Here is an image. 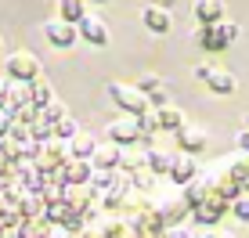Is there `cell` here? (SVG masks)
<instances>
[{
  "instance_id": "obj_1",
  "label": "cell",
  "mask_w": 249,
  "mask_h": 238,
  "mask_svg": "<svg viewBox=\"0 0 249 238\" xmlns=\"http://www.w3.org/2000/svg\"><path fill=\"white\" fill-rule=\"evenodd\" d=\"M108 98H112L123 112H130V116L148 112V98H144L137 87H126V83H108Z\"/></svg>"
},
{
  "instance_id": "obj_2",
  "label": "cell",
  "mask_w": 249,
  "mask_h": 238,
  "mask_svg": "<svg viewBox=\"0 0 249 238\" xmlns=\"http://www.w3.org/2000/svg\"><path fill=\"white\" fill-rule=\"evenodd\" d=\"M76 36H83L87 44L94 47H105L108 44V25L98 18V15H83L80 22H76Z\"/></svg>"
},
{
  "instance_id": "obj_3",
  "label": "cell",
  "mask_w": 249,
  "mask_h": 238,
  "mask_svg": "<svg viewBox=\"0 0 249 238\" xmlns=\"http://www.w3.org/2000/svg\"><path fill=\"white\" fill-rule=\"evenodd\" d=\"M195 76H199L202 83H210L213 94H235V87H238L231 72H224V69H210V65H199V69H195Z\"/></svg>"
},
{
  "instance_id": "obj_4",
  "label": "cell",
  "mask_w": 249,
  "mask_h": 238,
  "mask_svg": "<svg viewBox=\"0 0 249 238\" xmlns=\"http://www.w3.org/2000/svg\"><path fill=\"white\" fill-rule=\"evenodd\" d=\"M108 141L116 148H130V144L141 141V130H137V119H116L108 123Z\"/></svg>"
},
{
  "instance_id": "obj_5",
  "label": "cell",
  "mask_w": 249,
  "mask_h": 238,
  "mask_svg": "<svg viewBox=\"0 0 249 238\" xmlns=\"http://www.w3.org/2000/svg\"><path fill=\"white\" fill-rule=\"evenodd\" d=\"M177 144L184 148V155H199V152L210 148V134L199 130V126H188L184 123L181 130H177Z\"/></svg>"
},
{
  "instance_id": "obj_6",
  "label": "cell",
  "mask_w": 249,
  "mask_h": 238,
  "mask_svg": "<svg viewBox=\"0 0 249 238\" xmlns=\"http://www.w3.org/2000/svg\"><path fill=\"white\" fill-rule=\"evenodd\" d=\"M7 76H15V80H36L40 76V62L33 54H11L7 58Z\"/></svg>"
},
{
  "instance_id": "obj_7",
  "label": "cell",
  "mask_w": 249,
  "mask_h": 238,
  "mask_svg": "<svg viewBox=\"0 0 249 238\" xmlns=\"http://www.w3.org/2000/svg\"><path fill=\"white\" fill-rule=\"evenodd\" d=\"M44 33H47V40H51V47H72L76 44V25H69L62 18H51L44 25Z\"/></svg>"
},
{
  "instance_id": "obj_8",
  "label": "cell",
  "mask_w": 249,
  "mask_h": 238,
  "mask_svg": "<svg viewBox=\"0 0 249 238\" xmlns=\"http://www.w3.org/2000/svg\"><path fill=\"white\" fill-rule=\"evenodd\" d=\"M195 155H174V163H170V170H166V177L174 184H192V177H195Z\"/></svg>"
},
{
  "instance_id": "obj_9",
  "label": "cell",
  "mask_w": 249,
  "mask_h": 238,
  "mask_svg": "<svg viewBox=\"0 0 249 238\" xmlns=\"http://www.w3.org/2000/svg\"><path fill=\"white\" fill-rule=\"evenodd\" d=\"M195 18L202 25H217L224 18V0H195Z\"/></svg>"
},
{
  "instance_id": "obj_10",
  "label": "cell",
  "mask_w": 249,
  "mask_h": 238,
  "mask_svg": "<svg viewBox=\"0 0 249 238\" xmlns=\"http://www.w3.org/2000/svg\"><path fill=\"white\" fill-rule=\"evenodd\" d=\"M141 22H144V29H148V33H159V36H162V33H170V11H162V7H144V11H141Z\"/></svg>"
},
{
  "instance_id": "obj_11",
  "label": "cell",
  "mask_w": 249,
  "mask_h": 238,
  "mask_svg": "<svg viewBox=\"0 0 249 238\" xmlns=\"http://www.w3.org/2000/svg\"><path fill=\"white\" fill-rule=\"evenodd\" d=\"M156 119H159V130H174L177 134L184 126V112H181V108H174V105H162L156 112Z\"/></svg>"
},
{
  "instance_id": "obj_12",
  "label": "cell",
  "mask_w": 249,
  "mask_h": 238,
  "mask_svg": "<svg viewBox=\"0 0 249 238\" xmlns=\"http://www.w3.org/2000/svg\"><path fill=\"white\" fill-rule=\"evenodd\" d=\"M90 163L98 166V170H116L119 166V148H116V144H105V148L98 144L94 155H90Z\"/></svg>"
},
{
  "instance_id": "obj_13",
  "label": "cell",
  "mask_w": 249,
  "mask_h": 238,
  "mask_svg": "<svg viewBox=\"0 0 249 238\" xmlns=\"http://www.w3.org/2000/svg\"><path fill=\"white\" fill-rule=\"evenodd\" d=\"M144 163H148V170L156 177H162L170 170V163H174V155H170V152H159V148H148L144 152Z\"/></svg>"
},
{
  "instance_id": "obj_14",
  "label": "cell",
  "mask_w": 249,
  "mask_h": 238,
  "mask_svg": "<svg viewBox=\"0 0 249 238\" xmlns=\"http://www.w3.org/2000/svg\"><path fill=\"white\" fill-rule=\"evenodd\" d=\"M94 148H98L94 134H72V159H87V163H90Z\"/></svg>"
},
{
  "instance_id": "obj_15",
  "label": "cell",
  "mask_w": 249,
  "mask_h": 238,
  "mask_svg": "<svg viewBox=\"0 0 249 238\" xmlns=\"http://www.w3.org/2000/svg\"><path fill=\"white\" fill-rule=\"evenodd\" d=\"M137 90H141L144 98H152V101H159V105H166V90H162V80H159V76H144V80L137 83Z\"/></svg>"
},
{
  "instance_id": "obj_16",
  "label": "cell",
  "mask_w": 249,
  "mask_h": 238,
  "mask_svg": "<svg viewBox=\"0 0 249 238\" xmlns=\"http://www.w3.org/2000/svg\"><path fill=\"white\" fill-rule=\"evenodd\" d=\"M119 166H123L126 173H137V170L144 166V152L134 148V144H130V148H119Z\"/></svg>"
},
{
  "instance_id": "obj_17",
  "label": "cell",
  "mask_w": 249,
  "mask_h": 238,
  "mask_svg": "<svg viewBox=\"0 0 249 238\" xmlns=\"http://www.w3.org/2000/svg\"><path fill=\"white\" fill-rule=\"evenodd\" d=\"M202 47H210V51H224V47H231L228 44V36H224V25H210V29L202 33Z\"/></svg>"
},
{
  "instance_id": "obj_18",
  "label": "cell",
  "mask_w": 249,
  "mask_h": 238,
  "mask_svg": "<svg viewBox=\"0 0 249 238\" xmlns=\"http://www.w3.org/2000/svg\"><path fill=\"white\" fill-rule=\"evenodd\" d=\"M47 220L44 217H33V220H22V224H18V238H44L47 235Z\"/></svg>"
},
{
  "instance_id": "obj_19",
  "label": "cell",
  "mask_w": 249,
  "mask_h": 238,
  "mask_svg": "<svg viewBox=\"0 0 249 238\" xmlns=\"http://www.w3.org/2000/svg\"><path fill=\"white\" fill-rule=\"evenodd\" d=\"M83 15H87V11H83L80 0H62V4H58V18L69 22V25H76V22L83 18Z\"/></svg>"
},
{
  "instance_id": "obj_20",
  "label": "cell",
  "mask_w": 249,
  "mask_h": 238,
  "mask_svg": "<svg viewBox=\"0 0 249 238\" xmlns=\"http://www.w3.org/2000/svg\"><path fill=\"white\" fill-rule=\"evenodd\" d=\"M206 195H210V191H206L202 184H188V191H184V206H188V209H192V206H202Z\"/></svg>"
},
{
  "instance_id": "obj_21",
  "label": "cell",
  "mask_w": 249,
  "mask_h": 238,
  "mask_svg": "<svg viewBox=\"0 0 249 238\" xmlns=\"http://www.w3.org/2000/svg\"><path fill=\"white\" fill-rule=\"evenodd\" d=\"M47 101H51V87H47V83H40V87H33V90H29V105L36 108V112L47 105Z\"/></svg>"
},
{
  "instance_id": "obj_22",
  "label": "cell",
  "mask_w": 249,
  "mask_h": 238,
  "mask_svg": "<svg viewBox=\"0 0 249 238\" xmlns=\"http://www.w3.org/2000/svg\"><path fill=\"white\" fill-rule=\"evenodd\" d=\"M231 213L238 220H249V195H235V199H231Z\"/></svg>"
},
{
  "instance_id": "obj_23",
  "label": "cell",
  "mask_w": 249,
  "mask_h": 238,
  "mask_svg": "<svg viewBox=\"0 0 249 238\" xmlns=\"http://www.w3.org/2000/svg\"><path fill=\"white\" fill-rule=\"evenodd\" d=\"M51 126H54V134H58V137H72V134H76V123H72V119H54V123H51Z\"/></svg>"
},
{
  "instance_id": "obj_24",
  "label": "cell",
  "mask_w": 249,
  "mask_h": 238,
  "mask_svg": "<svg viewBox=\"0 0 249 238\" xmlns=\"http://www.w3.org/2000/svg\"><path fill=\"white\" fill-rule=\"evenodd\" d=\"M105 235H108V238H141V235L134 231V227H126V224H116V227H108Z\"/></svg>"
},
{
  "instance_id": "obj_25",
  "label": "cell",
  "mask_w": 249,
  "mask_h": 238,
  "mask_svg": "<svg viewBox=\"0 0 249 238\" xmlns=\"http://www.w3.org/2000/svg\"><path fill=\"white\" fill-rule=\"evenodd\" d=\"M80 231H83V238H108L105 231H101V227H87V224H83Z\"/></svg>"
},
{
  "instance_id": "obj_26",
  "label": "cell",
  "mask_w": 249,
  "mask_h": 238,
  "mask_svg": "<svg viewBox=\"0 0 249 238\" xmlns=\"http://www.w3.org/2000/svg\"><path fill=\"white\" fill-rule=\"evenodd\" d=\"M238 148L249 152V126H242V130H238Z\"/></svg>"
},
{
  "instance_id": "obj_27",
  "label": "cell",
  "mask_w": 249,
  "mask_h": 238,
  "mask_svg": "<svg viewBox=\"0 0 249 238\" xmlns=\"http://www.w3.org/2000/svg\"><path fill=\"white\" fill-rule=\"evenodd\" d=\"M44 238H69V231H65V227H47Z\"/></svg>"
},
{
  "instance_id": "obj_28",
  "label": "cell",
  "mask_w": 249,
  "mask_h": 238,
  "mask_svg": "<svg viewBox=\"0 0 249 238\" xmlns=\"http://www.w3.org/2000/svg\"><path fill=\"white\" fill-rule=\"evenodd\" d=\"M166 238H188L184 227H166Z\"/></svg>"
},
{
  "instance_id": "obj_29",
  "label": "cell",
  "mask_w": 249,
  "mask_h": 238,
  "mask_svg": "<svg viewBox=\"0 0 249 238\" xmlns=\"http://www.w3.org/2000/svg\"><path fill=\"white\" fill-rule=\"evenodd\" d=\"M4 130H11V119H7L4 112H0V134H4Z\"/></svg>"
},
{
  "instance_id": "obj_30",
  "label": "cell",
  "mask_w": 249,
  "mask_h": 238,
  "mask_svg": "<svg viewBox=\"0 0 249 238\" xmlns=\"http://www.w3.org/2000/svg\"><path fill=\"white\" fill-rule=\"evenodd\" d=\"M170 4H177V0H152V7H162V11H166Z\"/></svg>"
},
{
  "instance_id": "obj_31",
  "label": "cell",
  "mask_w": 249,
  "mask_h": 238,
  "mask_svg": "<svg viewBox=\"0 0 249 238\" xmlns=\"http://www.w3.org/2000/svg\"><path fill=\"white\" fill-rule=\"evenodd\" d=\"M206 238H235V235H228V231H210Z\"/></svg>"
},
{
  "instance_id": "obj_32",
  "label": "cell",
  "mask_w": 249,
  "mask_h": 238,
  "mask_svg": "<svg viewBox=\"0 0 249 238\" xmlns=\"http://www.w3.org/2000/svg\"><path fill=\"white\" fill-rule=\"evenodd\" d=\"M90 4H105V0H90Z\"/></svg>"
},
{
  "instance_id": "obj_33",
  "label": "cell",
  "mask_w": 249,
  "mask_h": 238,
  "mask_svg": "<svg viewBox=\"0 0 249 238\" xmlns=\"http://www.w3.org/2000/svg\"><path fill=\"white\" fill-rule=\"evenodd\" d=\"M246 126H249V116H246Z\"/></svg>"
},
{
  "instance_id": "obj_34",
  "label": "cell",
  "mask_w": 249,
  "mask_h": 238,
  "mask_svg": "<svg viewBox=\"0 0 249 238\" xmlns=\"http://www.w3.org/2000/svg\"><path fill=\"white\" fill-rule=\"evenodd\" d=\"M246 188H249V181H246Z\"/></svg>"
}]
</instances>
